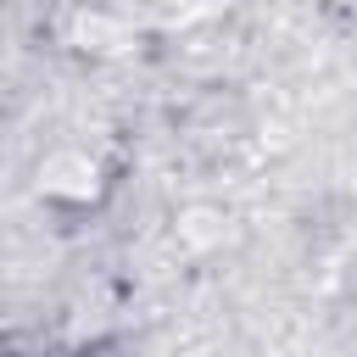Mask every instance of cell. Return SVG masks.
<instances>
[{
    "instance_id": "6da1fadb",
    "label": "cell",
    "mask_w": 357,
    "mask_h": 357,
    "mask_svg": "<svg viewBox=\"0 0 357 357\" xmlns=\"http://www.w3.org/2000/svg\"><path fill=\"white\" fill-rule=\"evenodd\" d=\"M106 190H112V167H106L95 151H84V145H56V151H45V162H39V195H45V201L84 212V206H100Z\"/></svg>"
}]
</instances>
